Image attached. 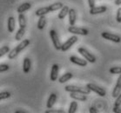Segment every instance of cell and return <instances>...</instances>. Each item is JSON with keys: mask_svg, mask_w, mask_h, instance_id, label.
<instances>
[{"mask_svg": "<svg viewBox=\"0 0 121 113\" xmlns=\"http://www.w3.org/2000/svg\"><path fill=\"white\" fill-rule=\"evenodd\" d=\"M30 44V41L29 39H25V40H23L21 43H20L18 45H17L14 49L10 51V53L8 54V58L9 59H13L17 57V56L18 55L22 50H24L26 48V47Z\"/></svg>", "mask_w": 121, "mask_h": 113, "instance_id": "1", "label": "cell"}, {"mask_svg": "<svg viewBox=\"0 0 121 113\" xmlns=\"http://www.w3.org/2000/svg\"><path fill=\"white\" fill-rule=\"evenodd\" d=\"M65 91H68V92H80V93H84L88 95L91 92V90L87 87H83V86H78V85H72V84H70V85H66L65 87Z\"/></svg>", "mask_w": 121, "mask_h": 113, "instance_id": "2", "label": "cell"}, {"mask_svg": "<svg viewBox=\"0 0 121 113\" xmlns=\"http://www.w3.org/2000/svg\"><path fill=\"white\" fill-rule=\"evenodd\" d=\"M78 52L79 53V54H81L83 58H85V59H86L90 63H96V58H95V56H93V54L89 52L88 50H86L85 48H84V47L78 48Z\"/></svg>", "mask_w": 121, "mask_h": 113, "instance_id": "3", "label": "cell"}, {"mask_svg": "<svg viewBox=\"0 0 121 113\" xmlns=\"http://www.w3.org/2000/svg\"><path fill=\"white\" fill-rule=\"evenodd\" d=\"M68 31L70 33H72L74 34V35H81V36H86V35H88L89 34V31L87 29H85V28H79V27H77V26H70L68 28Z\"/></svg>", "mask_w": 121, "mask_h": 113, "instance_id": "4", "label": "cell"}, {"mask_svg": "<svg viewBox=\"0 0 121 113\" xmlns=\"http://www.w3.org/2000/svg\"><path fill=\"white\" fill-rule=\"evenodd\" d=\"M50 37H51V39H52V41L53 43V45L55 47L56 50H61V48H62V44H61L60 40L58 38V36L57 32H56L54 30H50Z\"/></svg>", "mask_w": 121, "mask_h": 113, "instance_id": "5", "label": "cell"}, {"mask_svg": "<svg viewBox=\"0 0 121 113\" xmlns=\"http://www.w3.org/2000/svg\"><path fill=\"white\" fill-rule=\"evenodd\" d=\"M86 87L90 89L91 91H93V92L97 93L100 96H105V95H106V91H105V89L99 87V86H98L97 84L90 83V84H86Z\"/></svg>", "mask_w": 121, "mask_h": 113, "instance_id": "6", "label": "cell"}, {"mask_svg": "<svg viewBox=\"0 0 121 113\" xmlns=\"http://www.w3.org/2000/svg\"><path fill=\"white\" fill-rule=\"evenodd\" d=\"M77 41H78V37L76 36V35H73V36L71 37L70 38H68V40H66V41L62 44L61 50H63V51L68 50Z\"/></svg>", "mask_w": 121, "mask_h": 113, "instance_id": "7", "label": "cell"}, {"mask_svg": "<svg viewBox=\"0 0 121 113\" xmlns=\"http://www.w3.org/2000/svg\"><path fill=\"white\" fill-rule=\"evenodd\" d=\"M101 36L102 38H104L105 39L110 40V41L114 42V43H120L121 42V38L118 35H116V34L109 33V32L104 31V32L101 33Z\"/></svg>", "mask_w": 121, "mask_h": 113, "instance_id": "8", "label": "cell"}, {"mask_svg": "<svg viewBox=\"0 0 121 113\" xmlns=\"http://www.w3.org/2000/svg\"><path fill=\"white\" fill-rule=\"evenodd\" d=\"M121 93V74H119L118 79H117V83H116V85L114 87L112 91V97H117V96Z\"/></svg>", "mask_w": 121, "mask_h": 113, "instance_id": "9", "label": "cell"}, {"mask_svg": "<svg viewBox=\"0 0 121 113\" xmlns=\"http://www.w3.org/2000/svg\"><path fill=\"white\" fill-rule=\"evenodd\" d=\"M70 61H71L72 63H75V64H77V65H79V66H82V67L86 66V65H87V62H88L86 59L79 58H78V57H75V56H72V57L70 58Z\"/></svg>", "mask_w": 121, "mask_h": 113, "instance_id": "10", "label": "cell"}, {"mask_svg": "<svg viewBox=\"0 0 121 113\" xmlns=\"http://www.w3.org/2000/svg\"><path fill=\"white\" fill-rule=\"evenodd\" d=\"M70 96L72 97V99L78 100V101H81V102H85V101L87 100L86 94L80 93V92H71Z\"/></svg>", "mask_w": 121, "mask_h": 113, "instance_id": "11", "label": "cell"}, {"mask_svg": "<svg viewBox=\"0 0 121 113\" xmlns=\"http://www.w3.org/2000/svg\"><path fill=\"white\" fill-rule=\"evenodd\" d=\"M107 11V7L105 5L101 6H94L93 8L90 9V14L91 15H97V14L104 13Z\"/></svg>", "mask_w": 121, "mask_h": 113, "instance_id": "12", "label": "cell"}, {"mask_svg": "<svg viewBox=\"0 0 121 113\" xmlns=\"http://www.w3.org/2000/svg\"><path fill=\"white\" fill-rule=\"evenodd\" d=\"M58 71H59V66H58L57 63H54L52 67V71H51V76L50 78L52 82H55L56 80L58 79Z\"/></svg>", "mask_w": 121, "mask_h": 113, "instance_id": "13", "label": "cell"}, {"mask_svg": "<svg viewBox=\"0 0 121 113\" xmlns=\"http://www.w3.org/2000/svg\"><path fill=\"white\" fill-rule=\"evenodd\" d=\"M69 24L70 25H75V23H76V18H77V14H76V11H75L74 9H70L69 10Z\"/></svg>", "mask_w": 121, "mask_h": 113, "instance_id": "14", "label": "cell"}, {"mask_svg": "<svg viewBox=\"0 0 121 113\" xmlns=\"http://www.w3.org/2000/svg\"><path fill=\"white\" fill-rule=\"evenodd\" d=\"M31 68V60L29 58H25L23 63V71L25 73H28Z\"/></svg>", "mask_w": 121, "mask_h": 113, "instance_id": "15", "label": "cell"}, {"mask_svg": "<svg viewBox=\"0 0 121 113\" xmlns=\"http://www.w3.org/2000/svg\"><path fill=\"white\" fill-rule=\"evenodd\" d=\"M57 101V95L55 93H52L50 95L49 98L47 100V104H46V106L48 109H52V106L54 105V104L56 103Z\"/></svg>", "mask_w": 121, "mask_h": 113, "instance_id": "16", "label": "cell"}, {"mask_svg": "<svg viewBox=\"0 0 121 113\" xmlns=\"http://www.w3.org/2000/svg\"><path fill=\"white\" fill-rule=\"evenodd\" d=\"M31 8V4L30 3H24L22 4L21 5H19L17 9V13H24L25 11H28V10H30Z\"/></svg>", "mask_w": 121, "mask_h": 113, "instance_id": "17", "label": "cell"}, {"mask_svg": "<svg viewBox=\"0 0 121 113\" xmlns=\"http://www.w3.org/2000/svg\"><path fill=\"white\" fill-rule=\"evenodd\" d=\"M72 77H73L72 73H71V72H66V73L62 75V76L58 78V82L60 84H64V83H65V82H67V81H69L70 79H72Z\"/></svg>", "mask_w": 121, "mask_h": 113, "instance_id": "18", "label": "cell"}, {"mask_svg": "<svg viewBox=\"0 0 121 113\" xmlns=\"http://www.w3.org/2000/svg\"><path fill=\"white\" fill-rule=\"evenodd\" d=\"M15 25H16V21H15V18L13 17H10L8 18V30L10 33L13 32L14 30H15Z\"/></svg>", "mask_w": 121, "mask_h": 113, "instance_id": "19", "label": "cell"}, {"mask_svg": "<svg viewBox=\"0 0 121 113\" xmlns=\"http://www.w3.org/2000/svg\"><path fill=\"white\" fill-rule=\"evenodd\" d=\"M51 11H50V8L49 6H47V7H43V8H40L39 10H37L36 11V15L38 17H41V16H45L46 14L50 13Z\"/></svg>", "mask_w": 121, "mask_h": 113, "instance_id": "20", "label": "cell"}, {"mask_svg": "<svg viewBox=\"0 0 121 113\" xmlns=\"http://www.w3.org/2000/svg\"><path fill=\"white\" fill-rule=\"evenodd\" d=\"M69 7L67 5H64L63 6V8L61 9V11L60 12L58 13V19H64L65 17H66V15L69 13Z\"/></svg>", "mask_w": 121, "mask_h": 113, "instance_id": "21", "label": "cell"}, {"mask_svg": "<svg viewBox=\"0 0 121 113\" xmlns=\"http://www.w3.org/2000/svg\"><path fill=\"white\" fill-rule=\"evenodd\" d=\"M45 25H46V18H45V16L39 17V22H38V29H39V30H43V29L45 27Z\"/></svg>", "mask_w": 121, "mask_h": 113, "instance_id": "22", "label": "cell"}, {"mask_svg": "<svg viewBox=\"0 0 121 113\" xmlns=\"http://www.w3.org/2000/svg\"><path fill=\"white\" fill-rule=\"evenodd\" d=\"M25 34V28L20 27L18 29V30L17 31L16 35H15V39H16L17 41H19V40H21L23 38V37H24Z\"/></svg>", "mask_w": 121, "mask_h": 113, "instance_id": "23", "label": "cell"}, {"mask_svg": "<svg viewBox=\"0 0 121 113\" xmlns=\"http://www.w3.org/2000/svg\"><path fill=\"white\" fill-rule=\"evenodd\" d=\"M63 6H64L63 4L60 3V2H58V3L52 4L49 5V8H50V11H51V12H52V11L61 10V9L63 8Z\"/></svg>", "mask_w": 121, "mask_h": 113, "instance_id": "24", "label": "cell"}, {"mask_svg": "<svg viewBox=\"0 0 121 113\" xmlns=\"http://www.w3.org/2000/svg\"><path fill=\"white\" fill-rule=\"evenodd\" d=\"M18 24L21 28L26 27V19H25V16L23 13H20L18 16Z\"/></svg>", "mask_w": 121, "mask_h": 113, "instance_id": "25", "label": "cell"}, {"mask_svg": "<svg viewBox=\"0 0 121 113\" xmlns=\"http://www.w3.org/2000/svg\"><path fill=\"white\" fill-rule=\"evenodd\" d=\"M78 103L76 101H72L71 104H70V107H69V113H75L78 110Z\"/></svg>", "mask_w": 121, "mask_h": 113, "instance_id": "26", "label": "cell"}, {"mask_svg": "<svg viewBox=\"0 0 121 113\" xmlns=\"http://www.w3.org/2000/svg\"><path fill=\"white\" fill-rule=\"evenodd\" d=\"M9 51H11V50H10V47H8V46L1 47V49H0V57L4 56L5 54H7Z\"/></svg>", "mask_w": 121, "mask_h": 113, "instance_id": "27", "label": "cell"}, {"mask_svg": "<svg viewBox=\"0 0 121 113\" xmlns=\"http://www.w3.org/2000/svg\"><path fill=\"white\" fill-rule=\"evenodd\" d=\"M11 96V92H9V91H3V92L0 93V99L1 100L6 99V98H9Z\"/></svg>", "mask_w": 121, "mask_h": 113, "instance_id": "28", "label": "cell"}, {"mask_svg": "<svg viewBox=\"0 0 121 113\" xmlns=\"http://www.w3.org/2000/svg\"><path fill=\"white\" fill-rule=\"evenodd\" d=\"M110 73H112V74H121V67H112V68H110Z\"/></svg>", "mask_w": 121, "mask_h": 113, "instance_id": "29", "label": "cell"}, {"mask_svg": "<svg viewBox=\"0 0 121 113\" xmlns=\"http://www.w3.org/2000/svg\"><path fill=\"white\" fill-rule=\"evenodd\" d=\"M116 20L118 23H121V7L118 9L117 11V15H116Z\"/></svg>", "mask_w": 121, "mask_h": 113, "instance_id": "30", "label": "cell"}, {"mask_svg": "<svg viewBox=\"0 0 121 113\" xmlns=\"http://www.w3.org/2000/svg\"><path fill=\"white\" fill-rule=\"evenodd\" d=\"M121 105V93L116 97V100L114 102V106H120Z\"/></svg>", "mask_w": 121, "mask_h": 113, "instance_id": "31", "label": "cell"}, {"mask_svg": "<svg viewBox=\"0 0 121 113\" xmlns=\"http://www.w3.org/2000/svg\"><path fill=\"white\" fill-rule=\"evenodd\" d=\"M45 113H65L63 110H47L44 111Z\"/></svg>", "mask_w": 121, "mask_h": 113, "instance_id": "32", "label": "cell"}, {"mask_svg": "<svg viewBox=\"0 0 121 113\" xmlns=\"http://www.w3.org/2000/svg\"><path fill=\"white\" fill-rule=\"evenodd\" d=\"M9 69H10V66H9L8 64H1V65H0V71L1 72L6 71H8Z\"/></svg>", "mask_w": 121, "mask_h": 113, "instance_id": "33", "label": "cell"}, {"mask_svg": "<svg viewBox=\"0 0 121 113\" xmlns=\"http://www.w3.org/2000/svg\"><path fill=\"white\" fill-rule=\"evenodd\" d=\"M113 112L115 113H121V108L120 106H113Z\"/></svg>", "mask_w": 121, "mask_h": 113, "instance_id": "34", "label": "cell"}, {"mask_svg": "<svg viewBox=\"0 0 121 113\" xmlns=\"http://www.w3.org/2000/svg\"><path fill=\"white\" fill-rule=\"evenodd\" d=\"M88 4L90 8H93L95 6V0H88Z\"/></svg>", "mask_w": 121, "mask_h": 113, "instance_id": "35", "label": "cell"}, {"mask_svg": "<svg viewBox=\"0 0 121 113\" xmlns=\"http://www.w3.org/2000/svg\"><path fill=\"white\" fill-rule=\"evenodd\" d=\"M90 112L91 113H98V110H96L95 107H91L90 108Z\"/></svg>", "mask_w": 121, "mask_h": 113, "instance_id": "36", "label": "cell"}, {"mask_svg": "<svg viewBox=\"0 0 121 113\" xmlns=\"http://www.w3.org/2000/svg\"><path fill=\"white\" fill-rule=\"evenodd\" d=\"M115 4L116 5H121V0H115Z\"/></svg>", "mask_w": 121, "mask_h": 113, "instance_id": "37", "label": "cell"}, {"mask_svg": "<svg viewBox=\"0 0 121 113\" xmlns=\"http://www.w3.org/2000/svg\"><path fill=\"white\" fill-rule=\"evenodd\" d=\"M15 112L16 113H27L25 110H15Z\"/></svg>", "mask_w": 121, "mask_h": 113, "instance_id": "38", "label": "cell"}]
</instances>
